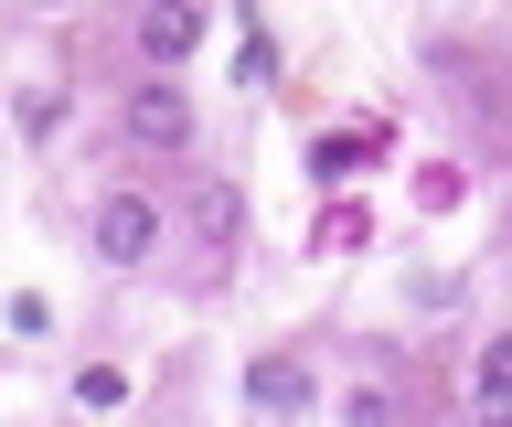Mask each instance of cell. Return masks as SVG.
Wrapping results in <instances>:
<instances>
[{"mask_svg":"<svg viewBox=\"0 0 512 427\" xmlns=\"http://www.w3.org/2000/svg\"><path fill=\"white\" fill-rule=\"evenodd\" d=\"M150 246H160V203L150 193H107L96 203V257L107 267H139Z\"/></svg>","mask_w":512,"mask_h":427,"instance_id":"6da1fadb","label":"cell"},{"mask_svg":"<svg viewBox=\"0 0 512 427\" xmlns=\"http://www.w3.org/2000/svg\"><path fill=\"white\" fill-rule=\"evenodd\" d=\"M128 139L139 150H192V97L160 75V86H128Z\"/></svg>","mask_w":512,"mask_h":427,"instance_id":"7a4b0ae2","label":"cell"},{"mask_svg":"<svg viewBox=\"0 0 512 427\" xmlns=\"http://www.w3.org/2000/svg\"><path fill=\"white\" fill-rule=\"evenodd\" d=\"M182 225L203 235V246H235V235H246V193H235L224 171H203V182L182 193Z\"/></svg>","mask_w":512,"mask_h":427,"instance_id":"3957f363","label":"cell"},{"mask_svg":"<svg viewBox=\"0 0 512 427\" xmlns=\"http://www.w3.org/2000/svg\"><path fill=\"white\" fill-rule=\"evenodd\" d=\"M192 43H203V0H150V11H139V54H150V65H182Z\"/></svg>","mask_w":512,"mask_h":427,"instance_id":"277c9868","label":"cell"},{"mask_svg":"<svg viewBox=\"0 0 512 427\" xmlns=\"http://www.w3.org/2000/svg\"><path fill=\"white\" fill-rule=\"evenodd\" d=\"M246 406H267V417H299V406H310V363H288V353L246 363Z\"/></svg>","mask_w":512,"mask_h":427,"instance_id":"5b68a950","label":"cell"},{"mask_svg":"<svg viewBox=\"0 0 512 427\" xmlns=\"http://www.w3.org/2000/svg\"><path fill=\"white\" fill-rule=\"evenodd\" d=\"M470 385H480V417H512V331H502V342H480V374H470Z\"/></svg>","mask_w":512,"mask_h":427,"instance_id":"8992f818","label":"cell"},{"mask_svg":"<svg viewBox=\"0 0 512 427\" xmlns=\"http://www.w3.org/2000/svg\"><path fill=\"white\" fill-rule=\"evenodd\" d=\"M118 395H128V385L107 374V363H86V374H75V406H118Z\"/></svg>","mask_w":512,"mask_h":427,"instance_id":"52a82bcc","label":"cell"},{"mask_svg":"<svg viewBox=\"0 0 512 427\" xmlns=\"http://www.w3.org/2000/svg\"><path fill=\"white\" fill-rule=\"evenodd\" d=\"M32 11H64V0H32Z\"/></svg>","mask_w":512,"mask_h":427,"instance_id":"ba28073f","label":"cell"}]
</instances>
